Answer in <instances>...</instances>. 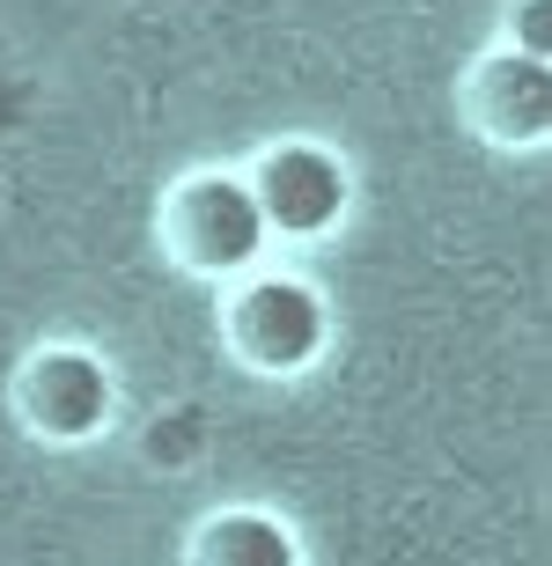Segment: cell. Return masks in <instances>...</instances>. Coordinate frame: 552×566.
<instances>
[{"label": "cell", "mask_w": 552, "mask_h": 566, "mask_svg": "<svg viewBox=\"0 0 552 566\" xmlns=\"http://www.w3.org/2000/svg\"><path fill=\"white\" fill-rule=\"evenodd\" d=\"M177 243L199 273H236L265 251V213H258V191L236 185V177H199V185L177 199Z\"/></svg>", "instance_id": "1"}, {"label": "cell", "mask_w": 552, "mask_h": 566, "mask_svg": "<svg viewBox=\"0 0 552 566\" xmlns=\"http://www.w3.org/2000/svg\"><path fill=\"white\" fill-rule=\"evenodd\" d=\"M251 191H258L265 229L317 235V229H332L340 207H346V169H340V155L295 140V147H273V155H265V169H258Z\"/></svg>", "instance_id": "2"}, {"label": "cell", "mask_w": 552, "mask_h": 566, "mask_svg": "<svg viewBox=\"0 0 552 566\" xmlns=\"http://www.w3.org/2000/svg\"><path fill=\"white\" fill-rule=\"evenodd\" d=\"M236 346L258 368H302L324 346V302L302 280H258L236 310Z\"/></svg>", "instance_id": "3"}, {"label": "cell", "mask_w": 552, "mask_h": 566, "mask_svg": "<svg viewBox=\"0 0 552 566\" xmlns=\"http://www.w3.org/2000/svg\"><path fill=\"white\" fill-rule=\"evenodd\" d=\"M22 405H30V420H38L44 434L82 441V434L104 427L111 382H104V368H96L88 354H44L38 368H30V382H22Z\"/></svg>", "instance_id": "4"}, {"label": "cell", "mask_w": 552, "mask_h": 566, "mask_svg": "<svg viewBox=\"0 0 552 566\" xmlns=\"http://www.w3.org/2000/svg\"><path fill=\"white\" fill-rule=\"evenodd\" d=\"M479 104H487V126L501 140H538L552 118V82H545V60L531 52H509V60L487 66V82H479Z\"/></svg>", "instance_id": "5"}, {"label": "cell", "mask_w": 552, "mask_h": 566, "mask_svg": "<svg viewBox=\"0 0 552 566\" xmlns=\"http://www.w3.org/2000/svg\"><path fill=\"white\" fill-rule=\"evenodd\" d=\"M199 566H295V545H288V530L265 523V515H229V523L207 530Z\"/></svg>", "instance_id": "6"}, {"label": "cell", "mask_w": 552, "mask_h": 566, "mask_svg": "<svg viewBox=\"0 0 552 566\" xmlns=\"http://www.w3.org/2000/svg\"><path fill=\"white\" fill-rule=\"evenodd\" d=\"M523 38H531V60H545V0H531V15H523Z\"/></svg>", "instance_id": "7"}]
</instances>
